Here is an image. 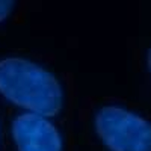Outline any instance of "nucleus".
I'll return each mask as SVG.
<instances>
[{
    "label": "nucleus",
    "instance_id": "obj_2",
    "mask_svg": "<svg viewBox=\"0 0 151 151\" xmlns=\"http://www.w3.org/2000/svg\"><path fill=\"white\" fill-rule=\"evenodd\" d=\"M95 130L110 151H151V124L127 109L101 107L95 115Z\"/></svg>",
    "mask_w": 151,
    "mask_h": 151
},
{
    "label": "nucleus",
    "instance_id": "obj_5",
    "mask_svg": "<svg viewBox=\"0 0 151 151\" xmlns=\"http://www.w3.org/2000/svg\"><path fill=\"white\" fill-rule=\"evenodd\" d=\"M147 64H148V71H150V74H151V47H150V50H148V56H147Z\"/></svg>",
    "mask_w": 151,
    "mask_h": 151
},
{
    "label": "nucleus",
    "instance_id": "obj_3",
    "mask_svg": "<svg viewBox=\"0 0 151 151\" xmlns=\"http://www.w3.org/2000/svg\"><path fill=\"white\" fill-rule=\"evenodd\" d=\"M12 136L18 151H60L56 127L36 113H23L12 122Z\"/></svg>",
    "mask_w": 151,
    "mask_h": 151
},
{
    "label": "nucleus",
    "instance_id": "obj_4",
    "mask_svg": "<svg viewBox=\"0 0 151 151\" xmlns=\"http://www.w3.org/2000/svg\"><path fill=\"white\" fill-rule=\"evenodd\" d=\"M12 8H14V2H8V0H0V23L8 18L11 14Z\"/></svg>",
    "mask_w": 151,
    "mask_h": 151
},
{
    "label": "nucleus",
    "instance_id": "obj_1",
    "mask_svg": "<svg viewBox=\"0 0 151 151\" xmlns=\"http://www.w3.org/2000/svg\"><path fill=\"white\" fill-rule=\"evenodd\" d=\"M0 94L44 118L56 116L62 107L58 79L45 68L23 58L0 60Z\"/></svg>",
    "mask_w": 151,
    "mask_h": 151
}]
</instances>
